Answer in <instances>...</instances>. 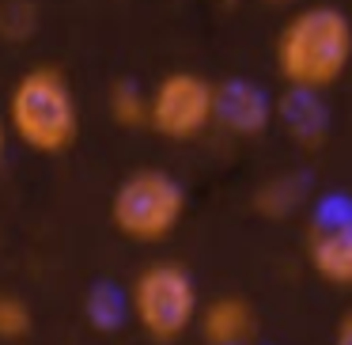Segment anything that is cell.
I'll return each instance as SVG.
<instances>
[{
	"label": "cell",
	"instance_id": "6da1fadb",
	"mask_svg": "<svg viewBox=\"0 0 352 345\" xmlns=\"http://www.w3.org/2000/svg\"><path fill=\"white\" fill-rule=\"evenodd\" d=\"M4 125L34 156H65L80 140V99L57 65H31L4 95Z\"/></svg>",
	"mask_w": 352,
	"mask_h": 345
},
{
	"label": "cell",
	"instance_id": "7a4b0ae2",
	"mask_svg": "<svg viewBox=\"0 0 352 345\" xmlns=\"http://www.w3.org/2000/svg\"><path fill=\"white\" fill-rule=\"evenodd\" d=\"M276 72L299 92H329L352 61V23L333 4L299 8L273 46Z\"/></svg>",
	"mask_w": 352,
	"mask_h": 345
},
{
	"label": "cell",
	"instance_id": "3957f363",
	"mask_svg": "<svg viewBox=\"0 0 352 345\" xmlns=\"http://www.w3.org/2000/svg\"><path fill=\"white\" fill-rule=\"evenodd\" d=\"M125 307H129L133 322L140 334L155 345H170L186 337L197 322L201 300H197V281L182 262L155 258L140 266L125 292Z\"/></svg>",
	"mask_w": 352,
	"mask_h": 345
},
{
	"label": "cell",
	"instance_id": "277c9868",
	"mask_svg": "<svg viewBox=\"0 0 352 345\" xmlns=\"http://www.w3.org/2000/svg\"><path fill=\"white\" fill-rule=\"evenodd\" d=\"M186 216V186L163 167H137L110 194V224L122 239L155 247L178 231Z\"/></svg>",
	"mask_w": 352,
	"mask_h": 345
},
{
	"label": "cell",
	"instance_id": "5b68a950",
	"mask_svg": "<svg viewBox=\"0 0 352 345\" xmlns=\"http://www.w3.org/2000/svg\"><path fill=\"white\" fill-rule=\"evenodd\" d=\"M216 84L201 72L175 69L148 92V129L170 145H190L212 129Z\"/></svg>",
	"mask_w": 352,
	"mask_h": 345
},
{
	"label": "cell",
	"instance_id": "8992f818",
	"mask_svg": "<svg viewBox=\"0 0 352 345\" xmlns=\"http://www.w3.org/2000/svg\"><path fill=\"white\" fill-rule=\"evenodd\" d=\"M273 122V103L250 80H223L216 84L212 125L228 129L231 137H261Z\"/></svg>",
	"mask_w": 352,
	"mask_h": 345
},
{
	"label": "cell",
	"instance_id": "52a82bcc",
	"mask_svg": "<svg viewBox=\"0 0 352 345\" xmlns=\"http://www.w3.org/2000/svg\"><path fill=\"white\" fill-rule=\"evenodd\" d=\"M205 345H250L258 337V311L243 296H216L197 311Z\"/></svg>",
	"mask_w": 352,
	"mask_h": 345
},
{
	"label": "cell",
	"instance_id": "ba28073f",
	"mask_svg": "<svg viewBox=\"0 0 352 345\" xmlns=\"http://www.w3.org/2000/svg\"><path fill=\"white\" fill-rule=\"evenodd\" d=\"M307 262L333 289H352V220L314 224L307 236Z\"/></svg>",
	"mask_w": 352,
	"mask_h": 345
},
{
	"label": "cell",
	"instance_id": "9c48e42d",
	"mask_svg": "<svg viewBox=\"0 0 352 345\" xmlns=\"http://www.w3.org/2000/svg\"><path fill=\"white\" fill-rule=\"evenodd\" d=\"M276 118L288 129V137L303 148H318L326 140L329 129V114L326 103H322V92H299V87H288L276 107Z\"/></svg>",
	"mask_w": 352,
	"mask_h": 345
},
{
	"label": "cell",
	"instance_id": "30bf717a",
	"mask_svg": "<svg viewBox=\"0 0 352 345\" xmlns=\"http://www.w3.org/2000/svg\"><path fill=\"white\" fill-rule=\"evenodd\" d=\"M299 201H303V178H296V175H276L269 182H261L258 194H254V209L261 216H269V220L292 216L299 209Z\"/></svg>",
	"mask_w": 352,
	"mask_h": 345
},
{
	"label": "cell",
	"instance_id": "8fae6325",
	"mask_svg": "<svg viewBox=\"0 0 352 345\" xmlns=\"http://www.w3.org/2000/svg\"><path fill=\"white\" fill-rule=\"evenodd\" d=\"M107 110L122 129H148V92L133 80H118L107 92Z\"/></svg>",
	"mask_w": 352,
	"mask_h": 345
},
{
	"label": "cell",
	"instance_id": "7c38bea8",
	"mask_svg": "<svg viewBox=\"0 0 352 345\" xmlns=\"http://www.w3.org/2000/svg\"><path fill=\"white\" fill-rule=\"evenodd\" d=\"M34 31H38V8H34V0H0V39L19 46Z\"/></svg>",
	"mask_w": 352,
	"mask_h": 345
},
{
	"label": "cell",
	"instance_id": "4fadbf2b",
	"mask_svg": "<svg viewBox=\"0 0 352 345\" xmlns=\"http://www.w3.org/2000/svg\"><path fill=\"white\" fill-rule=\"evenodd\" d=\"M34 330V311L23 296L0 292V342H23Z\"/></svg>",
	"mask_w": 352,
	"mask_h": 345
},
{
	"label": "cell",
	"instance_id": "5bb4252c",
	"mask_svg": "<svg viewBox=\"0 0 352 345\" xmlns=\"http://www.w3.org/2000/svg\"><path fill=\"white\" fill-rule=\"evenodd\" d=\"M87 315H91V326H99V330H114L118 322H122V307H118V296H114L110 284H99V289L91 292Z\"/></svg>",
	"mask_w": 352,
	"mask_h": 345
},
{
	"label": "cell",
	"instance_id": "9a60e30c",
	"mask_svg": "<svg viewBox=\"0 0 352 345\" xmlns=\"http://www.w3.org/2000/svg\"><path fill=\"white\" fill-rule=\"evenodd\" d=\"M333 345H352V311H344L337 319V330H333Z\"/></svg>",
	"mask_w": 352,
	"mask_h": 345
},
{
	"label": "cell",
	"instance_id": "2e32d148",
	"mask_svg": "<svg viewBox=\"0 0 352 345\" xmlns=\"http://www.w3.org/2000/svg\"><path fill=\"white\" fill-rule=\"evenodd\" d=\"M8 125H4V114H0V163H4V152H8Z\"/></svg>",
	"mask_w": 352,
	"mask_h": 345
}]
</instances>
